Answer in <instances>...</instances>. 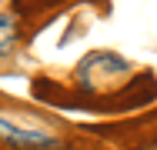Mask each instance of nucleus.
I'll list each match as a JSON object with an SVG mask.
<instances>
[{
    "label": "nucleus",
    "mask_w": 157,
    "mask_h": 150,
    "mask_svg": "<svg viewBox=\"0 0 157 150\" xmlns=\"http://www.w3.org/2000/svg\"><path fill=\"white\" fill-rule=\"evenodd\" d=\"M17 47V20L13 13H0V57L13 54Z\"/></svg>",
    "instance_id": "2"
},
{
    "label": "nucleus",
    "mask_w": 157,
    "mask_h": 150,
    "mask_svg": "<svg viewBox=\"0 0 157 150\" xmlns=\"http://www.w3.org/2000/svg\"><path fill=\"white\" fill-rule=\"evenodd\" d=\"M144 150H157V147H144Z\"/></svg>",
    "instance_id": "3"
},
{
    "label": "nucleus",
    "mask_w": 157,
    "mask_h": 150,
    "mask_svg": "<svg viewBox=\"0 0 157 150\" xmlns=\"http://www.w3.org/2000/svg\"><path fill=\"white\" fill-rule=\"evenodd\" d=\"M0 137H3L7 144L24 147V150H57L60 147L57 137H50V133H44V130L20 127V123H13V120H7V117H0Z\"/></svg>",
    "instance_id": "1"
}]
</instances>
